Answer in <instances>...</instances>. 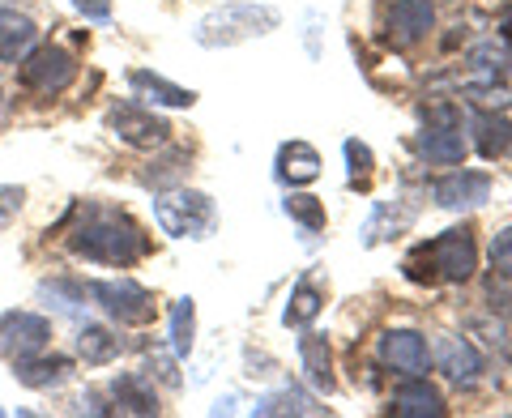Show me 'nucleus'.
I'll return each mask as SVG.
<instances>
[{"label": "nucleus", "mask_w": 512, "mask_h": 418, "mask_svg": "<svg viewBox=\"0 0 512 418\" xmlns=\"http://www.w3.org/2000/svg\"><path fill=\"white\" fill-rule=\"evenodd\" d=\"M320 303H325V295H320V286L308 278V273H303V278L295 282L291 299H286L282 325H286V329H303V325H312V320L320 316Z\"/></svg>", "instance_id": "412c9836"}, {"label": "nucleus", "mask_w": 512, "mask_h": 418, "mask_svg": "<svg viewBox=\"0 0 512 418\" xmlns=\"http://www.w3.org/2000/svg\"><path fill=\"white\" fill-rule=\"evenodd\" d=\"M274 175H278V184H312L316 175H320V154L316 146H308V141H286V146L278 150V163H274Z\"/></svg>", "instance_id": "f3484780"}, {"label": "nucleus", "mask_w": 512, "mask_h": 418, "mask_svg": "<svg viewBox=\"0 0 512 418\" xmlns=\"http://www.w3.org/2000/svg\"><path fill=\"white\" fill-rule=\"evenodd\" d=\"M184 163H188V150H167L158 163H150V171L141 175V180L154 184V188H171V184H180Z\"/></svg>", "instance_id": "cd10ccee"}, {"label": "nucleus", "mask_w": 512, "mask_h": 418, "mask_svg": "<svg viewBox=\"0 0 512 418\" xmlns=\"http://www.w3.org/2000/svg\"><path fill=\"white\" fill-rule=\"evenodd\" d=\"M77 13H86L90 22H107L111 18V0H73Z\"/></svg>", "instance_id": "72a5a7b5"}, {"label": "nucleus", "mask_w": 512, "mask_h": 418, "mask_svg": "<svg viewBox=\"0 0 512 418\" xmlns=\"http://www.w3.org/2000/svg\"><path fill=\"white\" fill-rule=\"evenodd\" d=\"M466 64L474 73H483V77H495V73H512V43L508 39H487V43H474L470 47V56Z\"/></svg>", "instance_id": "5701e85b"}, {"label": "nucleus", "mask_w": 512, "mask_h": 418, "mask_svg": "<svg viewBox=\"0 0 512 418\" xmlns=\"http://www.w3.org/2000/svg\"><path fill=\"white\" fill-rule=\"evenodd\" d=\"M52 342V320L39 312H5L0 316V355L9 363L35 359Z\"/></svg>", "instance_id": "0eeeda50"}, {"label": "nucleus", "mask_w": 512, "mask_h": 418, "mask_svg": "<svg viewBox=\"0 0 512 418\" xmlns=\"http://www.w3.org/2000/svg\"><path fill=\"white\" fill-rule=\"evenodd\" d=\"M128 86H133L137 94H146V99H154L158 107H192L197 103V94L192 90L175 86V82H167V77H158L150 69H133L128 73Z\"/></svg>", "instance_id": "aec40b11"}, {"label": "nucleus", "mask_w": 512, "mask_h": 418, "mask_svg": "<svg viewBox=\"0 0 512 418\" xmlns=\"http://www.w3.org/2000/svg\"><path fill=\"white\" fill-rule=\"evenodd\" d=\"M487 197H491V175L483 171H453L431 184V201L440 209H474L487 205Z\"/></svg>", "instance_id": "9d476101"}, {"label": "nucleus", "mask_w": 512, "mask_h": 418, "mask_svg": "<svg viewBox=\"0 0 512 418\" xmlns=\"http://www.w3.org/2000/svg\"><path fill=\"white\" fill-rule=\"evenodd\" d=\"M0 116H5V90H0Z\"/></svg>", "instance_id": "e433bc0d"}, {"label": "nucleus", "mask_w": 512, "mask_h": 418, "mask_svg": "<svg viewBox=\"0 0 512 418\" xmlns=\"http://www.w3.org/2000/svg\"><path fill=\"white\" fill-rule=\"evenodd\" d=\"M274 26H278V9H269V5H227V9H214L210 18L197 22V43L235 47V43H248L256 35H269Z\"/></svg>", "instance_id": "20e7f679"}, {"label": "nucleus", "mask_w": 512, "mask_h": 418, "mask_svg": "<svg viewBox=\"0 0 512 418\" xmlns=\"http://www.w3.org/2000/svg\"><path fill=\"white\" fill-rule=\"evenodd\" d=\"M491 269L500 273L504 282H512V227H504L491 239Z\"/></svg>", "instance_id": "7c9ffc66"}, {"label": "nucleus", "mask_w": 512, "mask_h": 418, "mask_svg": "<svg viewBox=\"0 0 512 418\" xmlns=\"http://www.w3.org/2000/svg\"><path fill=\"white\" fill-rule=\"evenodd\" d=\"M393 414L397 418H444L448 406L436 384H427V376H406V384L393 389Z\"/></svg>", "instance_id": "ddd939ff"}, {"label": "nucleus", "mask_w": 512, "mask_h": 418, "mask_svg": "<svg viewBox=\"0 0 512 418\" xmlns=\"http://www.w3.org/2000/svg\"><path fill=\"white\" fill-rule=\"evenodd\" d=\"M111 401L120 414H158V397L141 376H116L111 380Z\"/></svg>", "instance_id": "4be33fe9"}, {"label": "nucleus", "mask_w": 512, "mask_h": 418, "mask_svg": "<svg viewBox=\"0 0 512 418\" xmlns=\"http://www.w3.org/2000/svg\"><path fill=\"white\" fill-rule=\"evenodd\" d=\"M414 150L419 158H427L431 167H457L466 163V137H461L457 124H427L419 137H414Z\"/></svg>", "instance_id": "f8f14e48"}, {"label": "nucleus", "mask_w": 512, "mask_h": 418, "mask_svg": "<svg viewBox=\"0 0 512 418\" xmlns=\"http://www.w3.org/2000/svg\"><path fill=\"white\" fill-rule=\"evenodd\" d=\"M192 337H197V303L180 299L171 308V350H175V355H188Z\"/></svg>", "instance_id": "a878e982"}, {"label": "nucleus", "mask_w": 512, "mask_h": 418, "mask_svg": "<svg viewBox=\"0 0 512 418\" xmlns=\"http://www.w3.org/2000/svg\"><path fill=\"white\" fill-rule=\"evenodd\" d=\"M461 94H466V103L474 111H504L512 103V94L504 86H495V82H474V86H466Z\"/></svg>", "instance_id": "c85d7f7f"}, {"label": "nucleus", "mask_w": 512, "mask_h": 418, "mask_svg": "<svg viewBox=\"0 0 512 418\" xmlns=\"http://www.w3.org/2000/svg\"><path fill=\"white\" fill-rule=\"evenodd\" d=\"M299 359H303V376L316 393H333L338 389V376H333V350H329V337L320 333H303L299 337Z\"/></svg>", "instance_id": "2eb2a0df"}, {"label": "nucleus", "mask_w": 512, "mask_h": 418, "mask_svg": "<svg viewBox=\"0 0 512 418\" xmlns=\"http://www.w3.org/2000/svg\"><path fill=\"white\" fill-rule=\"evenodd\" d=\"M107 128L133 150H158L171 137V124L141 103H116L107 111Z\"/></svg>", "instance_id": "6e6552de"}, {"label": "nucleus", "mask_w": 512, "mask_h": 418, "mask_svg": "<svg viewBox=\"0 0 512 418\" xmlns=\"http://www.w3.org/2000/svg\"><path fill=\"white\" fill-rule=\"evenodd\" d=\"M342 150H346V163H350V188H367V180H372V167H376L372 146H363V141L350 137Z\"/></svg>", "instance_id": "c756f323"}, {"label": "nucleus", "mask_w": 512, "mask_h": 418, "mask_svg": "<svg viewBox=\"0 0 512 418\" xmlns=\"http://www.w3.org/2000/svg\"><path fill=\"white\" fill-rule=\"evenodd\" d=\"M35 39H39V26L30 22L26 13H18V9L0 13V60L5 64H22L35 52Z\"/></svg>", "instance_id": "dca6fc26"}, {"label": "nucleus", "mask_w": 512, "mask_h": 418, "mask_svg": "<svg viewBox=\"0 0 512 418\" xmlns=\"http://www.w3.org/2000/svg\"><path fill=\"white\" fill-rule=\"evenodd\" d=\"M90 295L120 325H150L154 320V295L133 278H99L90 282Z\"/></svg>", "instance_id": "423d86ee"}, {"label": "nucleus", "mask_w": 512, "mask_h": 418, "mask_svg": "<svg viewBox=\"0 0 512 418\" xmlns=\"http://www.w3.org/2000/svg\"><path fill=\"white\" fill-rule=\"evenodd\" d=\"M500 30H504L500 39H508V43H512V5H508V9L500 13Z\"/></svg>", "instance_id": "c9c22d12"}, {"label": "nucleus", "mask_w": 512, "mask_h": 418, "mask_svg": "<svg viewBox=\"0 0 512 418\" xmlns=\"http://www.w3.org/2000/svg\"><path fill=\"white\" fill-rule=\"evenodd\" d=\"M22 201H26V192H22V188H13V184H0V231H5L9 222L18 218Z\"/></svg>", "instance_id": "2f4dec72"}, {"label": "nucleus", "mask_w": 512, "mask_h": 418, "mask_svg": "<svg viewBox=\"0 0 512 418\" xmlns=\"http://www.w3.org/2000/svg\"><path fill=\"white\" fill-rule=\"evenodd\" d=\"M431 26H436V5H431V0H393V9H389V39L397 47L423 43Z\"/></svg>", "instance_id": "9b49d317"}, {"label": "nucleus", "mask_w": 512, "mask_h": 418, "mask_svg": "<svg viewBox=\"0 0 512 418\" xmlns=\"http://www.w3.org/2000/svg\"><path fill=\"white\" fill-rule=\"evenodd\" d=\"M436 363H440V372L453 380V384H474L478 372H483V355H478V346L466 342L461 333H444V337H440Z\"/></svg>", "instance_id": "4468645a"}, {"label": "nucleus", "mask_w": 512, "mask_h": 418, "mask_svg": "<svg viewBox=\"0 0 512 418\" xmlns=\"http://www.w3.org/2000/svg\"><path fill=\"white\" fill-rule=\"evenodd\" d=\"M487 295H491V308H500V312H512V291H504V286H500V278H491Z\"/></svg>", "instance_id": "f704fd0d"}, {"label": "nucleus", "mask_w": 512, "mask_h": 418, "mask_svg": "<svg viewBox=\"0 0 512 418\" xmlns=\"http://www.w3.org/2000/svg\"><path fill=\"white\" fill-rule=\"evenodd\" d=\"M256 414H320V406L308 393L282 389V393H269V397L256 401Z\"/></svg>", "instance_id": "bb28decb"}, {"label": "nucleus", "mask_w": 512, "mask_h": 418, "mask_svg": "<svg viewBox=\"0 0 512 418\" xmlns=\"http://www.w3.org/2000/svg\"><path fill=\"white\" fill-rule=\"evenodd\" d=\"M69 248L77 256H86V261H94V265H120V269H128L133 261H141V256L150 252V239H146V231H141L133 218L120 214V209L90 205L86 218L77 222L73 235H69Z\"/></svg>", "instance_id": "f257e3e1"}, {"label": "nucleus", "mask_w": 512, "mask_h": 418, "mask_svg": "<svg viewBox=\"0 0 512 418\" xmlns=\"http://www.w3.org/2000/svg\"><path fill=\"white\" fill-rule=\"evenodd\" d=\"M380 363L397 376H427V367H431L427 337L414 329H389L380 337Z\"/></svg>", "instance_id": "1a4fd4ad"}, {"label": "nucleus", "mask_w": 512, "mask_h": 418, "mask_svg": "<svg viewBox=\"0 0 512 418\" xmlns=\"http://www.w3.org/2000/svg\"><path fill=\"white\" fill-rule=\"evenodd\" d=\"M39 295H43V299H56L64 312H77V303H82V291H77V286H69V282H47Z\"/></svg>", "instance_id": "473e14b6"}, {"label": "nucleus", "mask_w": 512, "mask_h": 418, "mask_svg": "<svg viewBox=\"0 0 512 418\" xmlns=\"http://www.w3.org/2000/svg\"><path fill=\"white\" fill-rule=\"evenodd\" d=\"M406 278L419 282V286H436V282H470L474 269H478V244H474V231L470 227H448L436 239L419 244L406 256Z\"/></svg>", "instance_id": "f03ea898"}, {"label": "nucleus", "mask_w": 512, "mask_h": 418, "mask_svg": "<svg viewBox=\"0 0 512 418\" xmlns=\"http://www.w3.org/2000/svg\"><path fill=\"white\" fill-rule=\"evenodd\" d=\"M154 218L163 235L175 239H210V231L218 227V209L214 201L197 188H171L154 197Z\"/></svg>", "instance_id": "7ed1b4c3"}, {"label": "nucleus", "mask_w": 512, "mask_h": 418, "mask_svg": "<svg viewBox=\"0 0 512 418\" xmlns=\"http://www.w3.org/2000/svg\"><path fill=\"white\" fill-rule=\"evenodd\" d=\"M282 209H286V218L291 222H299L308 235H316V231H325V201L320 197H312V192H291V197L282 201Z\"/></svg>", "instance_id": "393cba45"}, {"label": "nucleus", "mask_w": 512, "mask_h": 418, "mask_svg": "<svg viewBox=\"0 0 512 418\" xmlns=\"http://www.w3.org/2000/svg\"><path fill=\"white\" fill-rule=\"evenodd\" d=\"M73 77H77V56L60 43H43L22 60V86L43 94V99L64 94L73 86Z\"/></svg>", "instance_id": "39448f33"}, {"label": "nucleus", "mask_w": 512, "mask_h": 418, "mask_svg": "<svg viewBox=\"0 0 512 418\" xmlns=\"http://www.w3.org/2000/svg\"><path fill=\"white\" fill-rule=\"evenodd\" d=\"M508 363H512V346H508Z\"/></svg>", "instance_id": "4c0bfd02"}, {"label": "nucleus", "mask_w": 512, "mask_h": 418, "mask_svg": "<svg viewBox=\"0 0 512 418\" xmlns=\"http://www.w3.org/2000/svg\"><path fill=\"white\" fill-rule=\"evenodd\" d=\"M69 372H73V359H64V355H35V359L13 363V376H18V384H26V389H52V384H60Z\"/></svg>", "instance_id": "6ab92c4d"}, {"label": "nucleus", "mask_w": 512, "mask_h": 418, "mask_svg": "<svg viewBox=\"0 0 512 418\" xmlns=\"http://www.w3.org/2000/svg\"><path fill=\"white\" fill-rule=\"evenodd\" d=\"M77 355H82L86 363L94 367H103L120 355V337L103 329V325H82V333H77Z\"/></svg>", "instance_id": "b1692460"}, {"label": "nucleus", "mask_w": 512, "mask_h": 418, "mask_svg": "<svg viewBox=\"0 0 512 418\" xmlns=\"http://www.w3.org/2000/svg\"><path fill=\"white\" fill-rule=\"evenodd\" d=\"M470 128H474V150L483 154L487 163H495L500 154H508V146H512V124L500 116V111H474Z\"/></svg>", "instance_id": "a211bd4d"}]
</instances>
